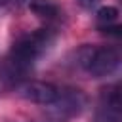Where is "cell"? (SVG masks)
I'll use <instances>...</instances> for the list:
<instances>
[{
	"label": "cell",
	"instance_id": "8992f818",
	"mask_svg": "<svg viewBox=\"0 0 122 122\" xmlns=\"http://www.w3.org/2000/svg\"><path fill=\"white\" fill-rule=\"evenodd\" d=\"M29 8L38 17H44V19H53L55 15H59V6L53 0H32Z\"/></svg>",
	"mask_w": 122,
	"mask_h": 122
},
{
	"label": "cell",
	"instance_id": "9c48e42d",
	"mask_svg": "<svg viewBox=\"0 0 122 122\" xmlns=\"http://www.w3.org/2000/svg\"><path fill=\"white\" fill-rule=\"evenodd\" d=\"M2 4H19V2H23V0H0Z\"/></svg>",
	"mask_w": 122,
	"mask_h": 122
},
{
	"label": "cell",
	"instance_id": "7a4b0ae2",
	"mask_svg": "<svg viewBox=\"0 0 122 122\" xmlns=\"http://www.w3.org/2000/svg\"><path fill=\"white\" fill-rule=\"evenodd\" d=\"M80 63L88 74L93 78L112 74L120 65V51L112 46H97V48H84L80 51Z\"/></svg>",
	"mask_w": 122,
	"mask_h": 122
},
{
	"label": "cell",
	"instance_id": "6da1fadb",
	"mask_svg": "<svg viewBox=\"0 0 122 122\" xmlns=\"http://www.w3.org/2000/svg\"><path fill=\"white\" fill-rule=\"evenodd\" d=\"M55 34L51 29H38L29 34H23L10 50L4 61V76L11 82L21 80L36 63V59L53 44Z\"/></svg>",
	"mask_w": 122,
	"mask_h": 122
},
{
	"label": "cell",
	"instance_id": "5b68a950",
	"mask_svg": "<svg viewBox=\"0 0 122 122\" xmlns=\"http://www.w3.org/2000/svg\"><path fill=\"white\" fill-rule=\"evenodd\" d=\"M59 88L50 84V82H40V80H30V82H25L21 88H19V93L27 99V101H32V103H38V105H51L57 97H59Z\"/></svg>",
	"mask_w": 122,
	"mask_h": 122
},
{
	"label": "cell",
	"instance_id": "277c9868",
	"mask_svg": "<svg viewBox=\"0 0 122 122\" xmlns=\"http://www.w3.org/2000/svg\"><path fill=\"white\" fill-rule=\"evenodd\" d=\"M51 107V114L57 122L69 120L71 116L78 114L84 107V95L78 90H69V92H59V97L48 105Z\"/></svg>",
	"mask_w": 122,
	"mask_h": 122
},
{
	"label": "cell",
	"instance_id": "52a82bcc",
	"mask_svg": "<svg viewBox=\"0 0 122 122\" xmlns=\"http://www.w3.org/2000/svg\"><path fill=\"white\" fill-rule=\"evenodd\" d=\"M118 17V10L112 8V6H103L97 10V23H99V29L101 27H109L111 23H114Z\"/></svg>",
	"mask_w": 122,
	"mask_h": 122
},
{
	"label": "cell",
	"instance_id": "3957f363",
	"mask_svg": "<svg viewBox=\"0 0 122 122\" xmlns=\"http://www.w3.org/2000/svg\"><path fill=\"white\" fill-rule=\"evenodd\" d=\"M120 116H122L120 86L112 84V86H109L101 92L93 122H120Z\"/></svg>",
	"mask_w": 122,
	"mask_h": 122
},
{
	"label": "cell",
	"instance_id": "ba28073f",
	"mask_svg": "<svg viewBox=\"0 0 122 122\" xmlns=\"http://www.w3.org/2000/svg\"><path fill=\"white\" fill-rule=\"evenodd\" d=\"M99 0H78V4L82 6V8H92V6H95Z\"/></svg>",
	"mask_w": 122,
	"mask_h": 122
}]
</instances>
